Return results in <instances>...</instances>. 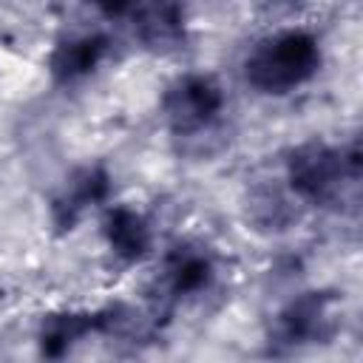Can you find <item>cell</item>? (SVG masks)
Listing matches in <instances>:
<instances>
[{
    "label": "cell",
    "mask_w": 363,
    "mask_h": 363,
    "mask_svg": "<svg viewBox=\"0 0 363 363\" xmlns=\"http://www.w3.org/2000/svg\"><path fill=\"white\" fill-rule=\"evenodd\" d=\"M343 162L326 145H303L289 159V184L301 199L329 201L340 190Z\"/></svg>",
    "instance_id": "cell-3"
},
{
    "label": "cell",
    "mask_w": 363,
    "mask_h": 363,
    "mask_svg": "<svg viewBox=\"0 0 363 363\" xmlns=\"http://www.w3.org/2000/svg\"><path fill=\"white\" fill-rule=\"evenodd\" d=\"M105 238H108L111 252L122 261H139L150 247L147 221L130 207L111 210V216L105 221Z\"/></svg>",
    "instance_id": "cell-6"
},
{
    "label": "cell",
    "mask_w": 363,
    "mask_h": 363,
    "mask_svg": "<svg viewBox=\"0 0 363 363\" xmlns=\"http://www.w3.org/2000/svg\"><path fill=\"white\" fill-rule=\"evenodd\" d=\"M329 332H332V309H329V298L320 292L301 295L278 315V337L284 343H315Z\"/></svg>",
    "instance_id": "cell-4"
},
{
    "label": "cell",
    "mask_w": 363,
    "mask_h": 363,
    "mask_svg": "<svg viewBox=\"0 0 363 363\" xmlns=\"http://www.w3.org/2000/svg\"><path fill=\"white\" fill-rule=\"evenodd\" d=\"M221 108V88L210 77H184L164 96V113L179 133H196L210 128Z\"/></svg>",
    "instance_id": "cell-2"
},
{
    "label": "cell",
    "mask_w": 363,
    "mask_h": 363,
    "mask_svg": "<svg viewBox=\"0 0 363 363\" xmlns=\"http://www.w3.org/2000/svg\"><path fill=\"white\" fill-rule=\"evenodd\" d=\"M102 54H105V43L99 37H79V40L65 43L54 54L51 68L60 79H77V77H85L88 71H94L99 65Z\"/></svg>",
    "instance_id": "cell-8"
},
{
    "label": "cell",
    "mask_w": 363,
    "mask_h": 363,
    "mask_svg": "<svg viewBox=\"0 0 363 363\" xmlns=\"http://www.w3.org/2000/svg\"><path fill=\"white\" fill-rule=\"evenodd\" d=\"M94 320L91 315H77V312H62V315H54L43 323V332H40V349L43 354L48 357H62L74 349V343H79L88 332H91Z\"/></svg>",
    "instance_id": "cell-7"
},
{
    "label": "cell",
    "mask_w": 363,
    "mask_h": 363,
    "mask_svg": "<svg viewBox=\"0 0 363 363\" xmlns=\"http://www.w3.org/2000/svg\"><path fill=\"white\" fill-rule=\"evenodd\" d=\"M96 9H102L105 14H122L130 6H136V0H91Z\"/></svg>",
    "instance_id": "cell-9"
},
{
    "label": "cell",
    "mask_w": 363,
    "mask_h": 363,
    "mask_svg": "<svg viewBox=\"0 0 363 363\" xmlns=\"http://www.w3.org/2000/svg\"><path fill=\"white\" fill-rule=\"evenodd\" d=\"M318 60L315 37L306 31H281L252 51L247 60V79L267 94H284L306 82L315 74Z\"/></svg>",
    "instance_id": "cell-1"
},
{
    "label": "cell",
    "mask_w": 363,
    "mask_h": 363,
    "mask_svg": "<svg viewBox=\"0 0 363 363\" xmlns=\"http://www.w3.org/2000/svg\"><path fill=\"white\" fill-rule=\"evenodd\" d=\"M213 261L199 250H176L164 264V286L173 298H190L210 286Z\"/></svg>",
    "instance_id": "cell-5"
}]
</instances>
